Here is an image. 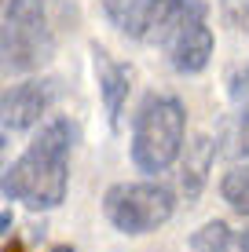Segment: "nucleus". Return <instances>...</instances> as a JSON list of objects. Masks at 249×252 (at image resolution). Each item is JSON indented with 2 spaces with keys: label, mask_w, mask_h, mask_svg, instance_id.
<instances>
[{
  "label": "nucleus",
  "mask_w": 249,
  "mask_h": 252,
  "mask_svg": "<svg viewBox=\"0 0 249 252\" xmlns=\"http://www.w3.org/2000/svg\"><path fill=\"white\" fill-rule=\"evenodd\" d=\"M11 230V212H0V234Z\"/></svg>",
  "instance_id": "dca6fc26"
},
{
  "label": "nucleus",
  "mask_w": 249,
  "mask_h": 252,
  "mask_svg": "<svg viewBox=\"0 0 249 252\" xmlns=\"http://www.w3.org/2000/svg\"><path fill=\"white\" fill-rule=\"evenodd\" d=\"M231 238H235V230L224 220H209L191 234V249L194 252H231Z\"/></svg>",
  "instance_id": "9b49d317"
},
{
  "label": "nucleus",
  "mask_w": 249,
  "mask_h": 252,
  "mask_svg": "<svg viewBox=\"0 0 249 252\" xmlns=\"http://www.w3.org/2000/svg\"><path fill=\"white\" fill-rule=\"evenodd\" d=\"M51 102H55V81L30 77V81L4 92V99H0V128L4 132H30L48 117Z\"/></svg>",
  "instance_id": "423d86ee"
},
{
  "label": "nucleus",
  "mask_w": 249,
  "mask_h": 252,
  "mask_svg": "<svg viewBox=\"0 0 249 252\" xmlns=\"http://www.w3.org/2000/svg\"><path fill=\"white\" fill-rule=\"evenodd\" d=\"M103 212L114 230L140 238V234H154L173 220L176 197L161 183H114L103 194Z\"/></svg>",
  "instance_id": "20e7f679"
},
{
  "label": "nucleus",
  "mask_w": 249,
  "mask_h": 252,
  "mask_svg": "<svg viewBox=\"0 0 249 252\" xmlns=\"http://www.w3.org/2000/svg\"><path fill=\"white\" fill-rule=\"evenodd\" d=\"M92 59H96V81H99V95H103V106H107V117L110 125H121V110H125V99H128V69L110 55L107 48L92 44Z\"/></svg>",
  "instance_id": "6e6552de"
},
{
  "label": "nucleus",
  "mask_w": 249,
  "mask_h": 252,
  "mask_svg": "<svg viewBox=\"0 0 249 252\" xmlns=\"http://www.w3.org/2000/svg\"><path fill=\"white\" fill-rule=\"evenodd\" d=\"M227 92H231V99H249V63H242L235 73H231Z\"/></svg>",
  "instance_id": "ddd939ff"
},
{
  "label": "nucleus",
  "mask_w": 249,
  "mask_h": 252,
  "mask_svg": "<svg viewBox=\"0 0 249 252\" xmlns=\"http://www.w3.org/2000/svg\"><path fill=\"white\" fill-rule=\"evenodd\" d=\"M242 117H246V121H249V102H246V110H242Z\"/></svg>",
  "instance_id": "6ab92c4d"
},
{
  "label": "nucleus",
  "mask_w": 249,
  "mask_h": 252,
  "mask_svg": "<svg viewBox=\"0 0 249 252\" xmlns=\"http://www.w3.org/2000/svg\"><path fill=\"white\" fill-rule=\"evenodd\" d=\"M4 154H7V132L0 128V164H4Z\"/></svg>",
  "instance_id": "f3484780"
},
{
  "label": "nucleus",
  "mask_w": 249,
  "mask_h": 252,
  "mask_svg": "<svg viewBox=\"0 0 249 252\" xmlns=\"http://www.w3.org/2000/svg\"><path fill=\"white\" fill-rule=\"evenodd\" d=\"M187 139V110L173 95H150L132 125V164L147 176L169 172Z\"/></svg>",
  "instance_id": "f03ea898"
},
{
  "label": "nucleus",
  "mask_w": 249,
  "mask_h": 252,
  "mask_svg": "<svg viewBox=\"0 0 249 252\" xmlns=\"http://www.w3.org/2000/svg\"><path fill=\"white\" fill-rule=\"evenodd\" d=\"M51 252H73L70 245H59V249H51Z\"/></svg>",
  "instance_id": "a211bd4d"
},
{
  "label": "nucleus",
  "mask_w": 249,
  "mask_h": 252,
  "mask_svg": "<svg viewBox=\"0 0 249 252\" xmlns=\"http://www.w3.org/2000/svg\"><path fill=\"white\" fill-rule=\"evenodd\" d=\"M55 40L44 22V0H7L0 22V66L7 73H33L51 59Z\"/></svg>",
  "instance_id": "7ed1b4c3"
},
{
  "label": "nucleus",
  "mask_w": 249,
  "mask_h": 252,
  "mask_svg": "<svg viewBox=\"0 0 249 252\" xmlns=\"http://www.w3.org/2000/svg\"><path fill=\"white\" fill-rule=\"evenodd\" d=\"M231 252H249V227L246 230H235V238H231Z\"/></svg>",
  "instance_id": "2eb2a0df"
},
{
  "label": "nucleus",
  "mask_w": 249,
  "mask_h": 252,
  "mask_svg": "<svg viewBox=\"0 0 249 252\" xmlns=\"http://www.w3.org/2000/svg\"><path fill=\"white\" fill-rule=\"evenodd\" d=\"M187 0H132V7L125 11L121 30L140 44H165L169 33L183 19Z\"/></svg>",
  "instance_id": "0eeeda50"
},
{
  "label": "nucleus",
  "mask_w": 249,
  "mask_h": 252,
  "mask_svg": "<svg viewBox=\"0 0 249 252\" xmlns=\"http://www.w3.org/2000/svg\"><path fill=\"white\" fill-rule=\"evenodd\" d=\"M205 15H209V7L202 0H187L183 19L169 33L165 48H169V63H173L176 73H202L209 66L216 40H213V30L205 22Z\"/></svg>",
  "instance_id": "39448f33"
},
{
  "label": "nucleus",
  "mask_w": 249,
  "mask_h": 252,
  "mask_svg": "<svg viewBox=\"0 0 249 252\" xmlns=\"http://www.w3.org/2000/svg\"><path fill=\"white\" fill-rule=\"evenodd\" d=\"M220 19L231 30L249 33V0H220Z\"/></svg>",
  "instance_id": "f8f14e48"
},
{
  "label": "nucleus",
  "mask_w": 249,
  "mask_h": 252,
  "mask_svg": "<svg viewBox=\"0 0 249 252\" xmlns=\"http://www.w3.org/2000/svg\"><path fill=\"white\" fill-rule=\"evenodd\" d=\"M73 125L66 117H51L40 125L33 143L22 158L11 161V168L0 179V190L11 201H22L33 212L59 208L70 187V150H73Z\"/></svg>",
  "instance_id": "f257e3e1"
},
{
  "label": "nucleus",
  "mask_w": 249,
  "mask_h": 252,
  "mask_svg": "<svg viewBox=\"0 0 249 252\" xmlns=\"http://www.w3.org/2000/svg\"><path fill=\"white\" fill-rule=\"evenodd\" d=\"M179 190L187 201H198V194L205 190V179L213 172L216 161V139L213 135H194L187 143V150H179Z\"/></svg>",
  "instance_id": "1a4fd4ad"
},
{
  "label": "nucleus",
  "mask_w": 249,
  "mask_h": 252,
  "mask_svg": "<svg viewBox=\"0 0 249 252\" xmlns=\"http://www.w3.org/2000/svg\"><path fill=\"white\" fill-rule=\"evenodd\" d=\"M220 197H224L238 216L249 220V164H235V168L220 179Z\"/></svg>",
  "instance_id": "9d476101"
},
{
  "label": "nucleus",
  "mask_w": 249,
  "mask_h": 252,
  "mask_svg": "<svg viewBox=\"0 0 249 252\" xmlns=\"http://www.w3.org/2000/svg\"><path fill=\"white\" fill-rule=\"evenodd\" d=\"M103 7H107V15L114 19L117 26H121V19H125V11L132 7V0H103Z\"/></svg>",
  "instance_id": "4468645a"
}]
</instances>
